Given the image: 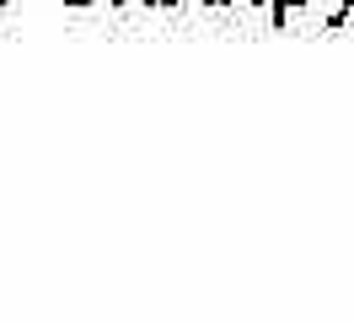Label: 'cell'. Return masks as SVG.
<instances>
[{
	"instance_id": "obj_5",
	"label": "cell",
	"mask_w": 354,
	"mask_h": 322,
	"mask_svg": "<svg viewBox=\"0 0 354 322\" xmlns=\"http://www.w3.org/2000/svg\"><path fill=\"white\" fill-rule=\"evenodd\" d=\"M65 6H91V0H65Z\"/></svg>"
},
{
	"instance_id": "obj_3",
	"label": "cell",
	"mask_w": 354,
	"mask_h": 322,
	"mask_svg": "<svg viewBox=\"0 0 354 322\" xmlns=\"http://www.w3.org/2000/svg\"><path fill=\"white\" fill-rule=\"evenodd\" d=\"M209 6H236V0H209Z\"/></svg>"
},
{
	"instance_id": "obj_2",
	"label": "cell",
	"mask_w": 354,
	"mask_h": 322,
	"mask_svg": "<svg viewBox=\"0 0 354 322\" xmlns=\"http://www.w3.org/2000/svg\"><path fill=\"white\" fill-rule=\"evenodd\" d=\"M242 6H274V0H242Z\"/></svg>"
},
{
	"instance_id": "obj_6",
	"label": "cell",
	"mask_w": 354,
	"mask_h": 322,
	"mask_svg": "<svg viewBox=\"0 0 354 322\" xmlns=\"http://www.w3.org/2000/svg\"><path fill=\"white\" fill-rule=\"evenodd\" d=\"M113 6H129V0H113Z\"/></svg>"
},
{
	"instance_id": "obj_8",
	"label": "cell",
	"mask_w": 354,
	"mask_h": 322,
	"mask_svg": "<svg viewBox=\"0 0 354 322\" xmlns=\"http://www.w3.org/2000/svg\"><path fill=\"white\" fill-rule=\"evenodd\" d=\"M199 6H209V0H199Z\"/></svg>"
},
{
	"instance_id": "obj_4",
	"label": "cell",
	"mask_w": 354,
	"mask_h": 322,
	"mask_svg": "<svg viewBox=\"0 0 354 322\" xmlns=\"http://www.w3.org/2000/svg\"><path fill=\"white\" fill-rule=\"evenodd\" d=\"M151 6H177V0H151Z\"/></svg>"
},
{
	"instance_id": "obj_7",
	"label": "cell",
	"mask_w": 354,
	"mask_h": 322,
	"mask_svg": "<svg viewBox=\"0 0 354 322\" xmlns=\"http://www.w3.org/2000/svg\"><path fill=\"white\" fill-rule=\"evenodd\" d=\"M0 6H11V0H0Z\"/></svg>"
},
{
	"instance_id": "obj_1",
	"label": "cell",
	"mask_w": 354,
	"mask_h": 322,
	"mask_svg": "<svg viewBox=\"0 0 354 322\" xmlns=\"http://www.w3.org/2000/svg\"><path fill=\"white\" fill-rule=\"evenodd\" d=\"M301 6H311V0H274L268 11H274V17H285V11H301Z\"/></svg>"
}]
</instances>
